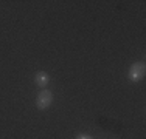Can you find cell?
Here are the masks:
<instances>
[{"instance_id":"obj_4","label":"cell","mask_w":146,"mask_h":139,"mask_svg":"<svg viewBox=\"0 0 146 139\" xmlns=\"http://www.w3.org/2000/svg\"><path fill=\"white\" fill-rule=\"evenodd\" d=\"M76 139H93V138L89 136V134H86V133H81V134H78V136H76Z\"/></svg>"},{"instance_id":"obj_1","label":"cell","mask_w":146,"mask_h":139,"mask_svg":"<svg viewBox=\"0 0 146 139\" xmlns=\"http://www.w3.org/2000/svg\"><path fill=\"white\" fill-rule=\"evenodd\" d=\"M145 74H146L145 62H135V64L131 65L129 73H127V77H129L131 82H140L141 79L145 77Z\"/></svg>"},{"instance_id":"obj_2","label":"cell","mask_w":146,"mask_h":139,"mask_svg":"<svg viewBox=\"0 0 146 139\" xmlns=\"http://www.w3.org/2000/svg\"><path fill=\"white\" fill-rule=\"evenodd\" d=\"M53 104V93L50 90H40L39 94H37V99H36V107L39 110H47L51 107Z\"/></svg>"},{"instance_id":"obj_3","label":"cell","mask_w":146,"mask_h":139,"mask_svg":"<svg viewBox=\"0 0 146 139\" xmlns=\"http://www.w3.org/2000/svg\"><path fill=\"white\" fill-rule=\"evenodd\" d=\"M48 82H50V74L45 71H37L36 76H34V83H36L39 88H47Z\"/></svg>"}]
</instances>
